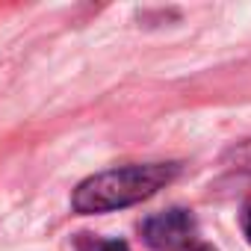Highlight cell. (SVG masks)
Here are the masks:
<instances>
[{
    "instance_id": "1",
    "label": "cell",
    "mask_w": 251,
    "mask_h": 251,
    "mask_svg": "<svg viewBox=\"0 0 251 251\" xmlns=\"http://www.w3.org/2000/svg\"><path fill=\"white\" fill-rule=\"evenodd\" d=\"M177 172H180L177 163H145V166L106 169L100 175L86 177L74 189L71 207L86 216L133 207V204L157 195L163 186H169L177 177Z\"/></svg>"
},
{
    "instance_id": "3",
    "label": "cell",
    "mask_w": 251,
    "mask_h": 251,
    "mask_svg": "<svg viewBox=\"0 0 251 251\" xmlns=\"http://www.w3.org/2000/svg\"><path fill=\"white\" fill-rule=\"evenodd\" d=\"M77 251H130L124 239H95L89 233H83L77 239Z\"/></svg>"
},
{
    "instance_id": "5",
    "label": "cell",
    "mask_w": 251,
    "mask_h": 251,
    "mask_svg": "<svg viewBox=\"0 0 251 251\" xmlns=\"http://www.w3.org/2000/svg\"><path fill=\"white\" fill-rule=\"evenodd\" d=\"M186 251H213V248H207V245H192V248H186Z\"/></svg>"
},
{
    "instance_id": "2",
    "label": "cell",
    "mask_w": 251,
    "mask_h": 251,
    "mask_svg": "<svg viewBox=\"0 0 251 251\" xmlns=\"http://www.w3.org/2000/svg\"><path fill=\"white\" fill-rule=\"evenodd\" d=\"M192 233H195V219L189 210H180V207L157 213L142 222V236L154 251H175L186 245Z\"/></svg>"
},
{
    "instance_id": "4",
    "label": "cell",
    "mask_w": 251,
    "mask_h": 251,
    "mask_svg": "<svg viewBox=\"0 0 251 251\" xmlns=\"http://www.w3.org/2000/svg\"><path fill=\"white\" fill-rule=\"evenodd\" d=\"M245 236H248V242H251V204H248V210H245Z\"/></svg>"
}]
</instances>
